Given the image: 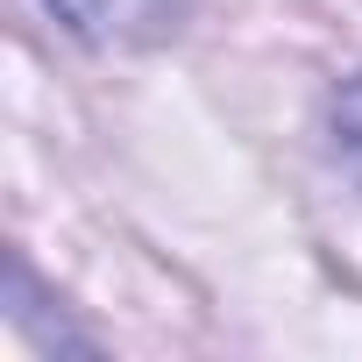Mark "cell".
I'll return each mask as SVG.
<instances>
[{
  "mask_svg": "<svg viewBox=\"0 0 362 362\" xmlns=\"http://www.w3.org/2000/svg\"><path fill=\"white\" fill-rule=\"evenodd\" d=\"M78 43H142L177 22L185 0H43Z\"/></svg>",
  "mask_w": 362,
  "mask_h": 362,
  "instance_id": "obj_1",
  "label": "cell"
},
{
  "mask_svg": "<svg viewBox=\"0 0 362 362\" xmlns=\"http://www.w3.org/2000/svg\"><path fill=\"white\" fill-rule=\"evenodd\" d=\"M334 149H341V156L362 170V71H355V78L334 93Z\"/></svg>",
  "mask_w": 362,
  "mask_h": 362,
  "instance_id": "obj_2",
  "label": "cell"
}]
</instances>
